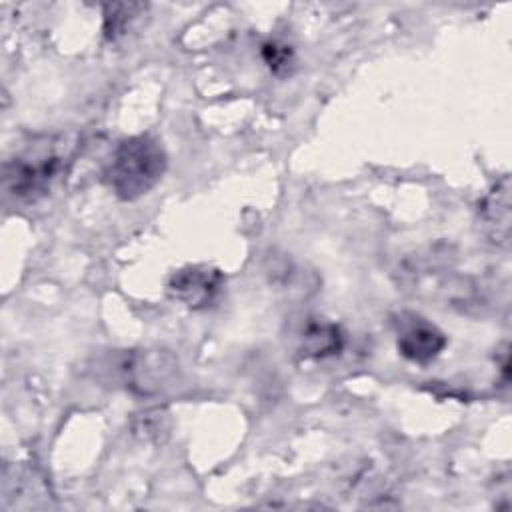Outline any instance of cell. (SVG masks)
<instances>
[{"mask_svg": "<svg viewBox=\"0 0 512 512\" xmlns=\"http://www.w3.org/2000/svg\"><path fill=\"white\" fill-rule=\"evenodd\" d=\"M126 386L138 392H154L172 374L174 362L166 354H128L120 364Z\"/></svg>", "mask_w": 512, "mask_h": 512, "instance_id": "cell-5", "label": "cell"}, {"mask_svg": "<svg viewBox=\"0 0 512 512\" xmlns=\"http://www.w3.org/2000/svg\"><path fill=\"white\" fill-rule=\"evenodd\" d=\"M482 222L490 230V236L496 244H508L510 238V184L504 176L490 194L482 200Z\"/></svg>", "mask_w": 512, "mask_h": 512, "instance_id": "cell-6", "label": "cell"}, {"mask_svg": "<svg viewBox=\"0 0 512 512\" xmlns=\"http://www.w3.org/2000/svg\"><path fill=\"white\" fill-rule=\"evenodd\" d=\"M344 346L342 330L328 320H310L300 336V350L308 358L334 356Z\"/></svg>", "mask_w": 512, "mask_h": 512, "instance_id": "cell-7", "label": "cell"}, {"mask_svg": "<svg viewBox=\"0 0 512 512\" xmlns=\"http://www.w3.org/2000/svg\"><path fill=\"white\" fill-rule=\"evenodd\" d=\"M144 4H108L104 8V34L106 38L114 40L128 32L130 22L140 16Z\"/></svg>", "mask_w": 512, "mask_h": 512, "instance_id": "cell-8", "label": "cell"}, {"mask_svg": "<svg viewBox=\"0 0 512 512\" xmlns=\"http://www.w3.org/2000/svg\"><path fill=\"white\" fill-rule=\"evenodd\" d=\"M398 352L416 364H428L440 356L446 346V336L440 328L418 314H404L398 322Z\"/></svg>", "mask_w": 512, "mask_h": 512, "instance_id": "cell-4", "label": "cell"}, {"mask_svg": "<svg viewBox=\"0 0 512 512\" xmlns=\"http://www.w3.org/2000/svg\"><path fill=\"white\" fill-rule=\"evenodd\" d=\"M222 286L224 276L220 270L202 264L180 268L168 282L170 294L192 310H202L214 304L222 292Z\"/></svg>", "mask_w": 512, "mask_h": 512, "instance_id": "cell-3", "label": "cell"}, {"mask_svg": "<svg viewBox=\"0 0 512 512\" xmlns=\"http://www.w3.org/2000/svg\"><path fill=\"white\" fill-rule=\"evenodd\" d=\"M76 142L64 134L32 138L22 150L4 162L2 186L6 198L30 204L44 198L68 172Z\"/></svg>", "mask_w": 512, "mask_h": 512, "instance_id": "cell-1", "label": "cell"}, {"mask_svg": "<svg viewBox=\"0 0 512 512\" xmlns=\"http://www.w3.org/2000/svg\"><path fill=\"white\" fill-rule=\"evenodd\" d=\"M262 58L270 66V70L278 76L288 74L294 66V52L290 46L280 42H266L262 46Z\"/></svg>", "mask_w": 512, "mask_h": 512, "instance_id": "cell-9", "label": "cell"}, {"mask_svg": "<svg viewBox=\"0 0 512 512\" xmlns=\"http://www.w3.org/2000/svg\"><path fill=\"white\" fill-rule=\"evenodd\" d=\"M168 156L152 136H130L122 140L106 166V182L120 200H138L164 176Z\"/></svg>", "mask_w": 512, "mask_h": 512, "instance_id": "cell-2", "label": "cell"}]
</instances>
